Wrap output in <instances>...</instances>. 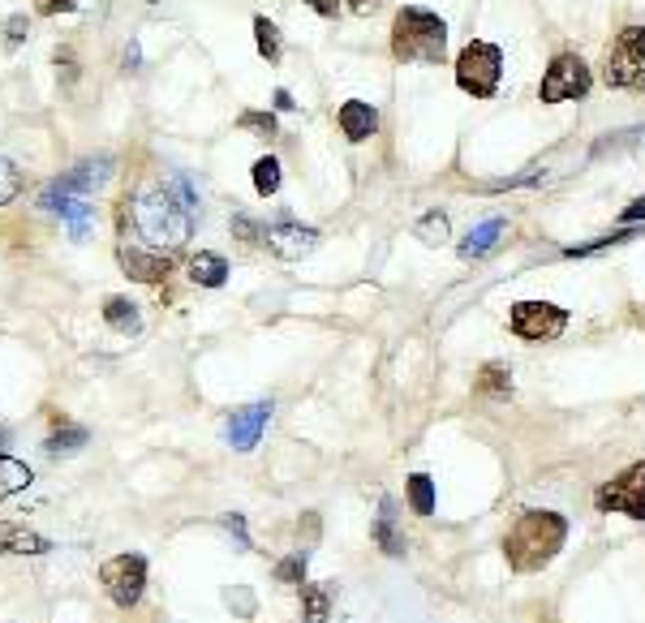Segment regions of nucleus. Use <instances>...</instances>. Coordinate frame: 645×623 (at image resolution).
<instances>
[{
    "mask_svg": "<svg viewBox=\"0 0 645 623\" xmlns=\"http://www.w3.org/2000/svg\"><path fill=\"white\" fill-rule=\"evenodd\" d=\"M125 220H129L138 245L168 254V258L181 245H190V233H194V207L177 194V186H160V181L125 198Z\"/></svg>",
    "mask_w": 645,
    "mask_h": 623,
    "instance_id": "obj_1",
    "label": "nucleus"
},
{
    "mask_svg": "<svg viewBox=\"0 0 645 623\" xmlns=\"http://www.w3.org/2000/svg\"><path fill=\"white\" fill-rule=\"evenodd\" d=\"M568 538V520L560 511H521L517 525L504 534V559L512 572H542Z\"/></svg>",
    "mask_w": 645,
    "mask_h": 623,
    "instance_id": "obj_2",
    "label": "nucleus"
},
{
    "mask_svg": "<svg viewBox=\"0 0 645 623\" xmlns=\"http://www.w3.org/2000/svg\"><path fill=\"white\" fill-rule=\"evenodd\" d=\"M392 56L440 65L447 56V22L431 9H401L392 22Z\"/></svg>",
    "mask_w": 645,
    "mask_h": 623,
    "instance_id": "obj_3",
    "label": "nucleus"
},
{
    "mask_svg": "<svg viewBox=\"0 0 645 623\" xmlns=\"http://www.w3.org/2000/svg\"><path fill=\"white\" fill-rule=\"evenodd\" d=\"M499 78H504V52L495 43L474 40L461 56H456V86L474 99H490L499 91Z\"/></svg>",
    "mask_w": 645,
    "mask_h": 623,
    "instance_id": "obj_4",
    "label": "nucleus"
},
{
    "mask_svg": "<svg viewBox=\"0 0 645 623\" xmlns=\"http://www.w3.org/2000/svg\"><path fill=\"white\" fill-rule=\"evenodd\" d=\"M603 82L620 91H645V27H628L615 35L606 47Z\"/></svg>",
    "mask_w": 645,
    "mask_h": 623,
    "instance_id": "obj_5",
    "label": "nucleus"
},
{
    "mask_svg": "<svg viewBox=\"0 0 645 623\" xmlns=\"http://www.w3.org/2000/svg\"><path fill=\"white\" fill-rule=\"evenodd\" d=\"M113 177V159L99 156V159H82L78 168H70V172H61L47 190L40 194V207L43 211H52L56 202H65V198H91L104 181Z\"/></svg>",
    "mask_w": 645,
    "mask_h": 623,
    "instance_id": "obj_6",
    "label": "nucleus"
},
{
    "mask_svg": "<svg viewBox=\"0 0 645 623\" xmlns=\"http://www.w3.org/2000/svg\"><path fill=\"white\" fill-rule=\"evenodd\" d=\"M594 507L599 511H624L628 520L645 525V461L628 465L615 482H606L594 490Z\"/></svg>",
    "mask_w": 645,
    "mask_h": 623,
    "instance_id": "obj_7",
    "label": "nucleus"
},
{
    "mask_svg": "<svg viewBox=\"0 0 645 623\" xmlns=\"http://www.w3.org/2000/svg\"><path fill=\"white\" fill-rule=\"evenodd\" d=\"M590 70H585V61L581 56H572V52H560L551 65H547V74H542V86H538V99L542 104H564V99H581L585 91H590Z\"/></svg>",
    "mask_w": 645,
    "mask_h": 623,
    "instance_id": "obj_8",
    "label": "nucleus"
},
{
    "mask_svg": "<svg viewBox=\"0 0 645 623\" xmlns=\"http://www.w3.org/2000/svg\"><path fill=\"white\" fill-rule=\"evenodd\" d=\"M99 581L117 606H134L147 589V559L142 555H113V559H104Z\"/></svg>",
    "mask_w": 645,
    "mask_h": 623,
    "instance_id": "obj_9",
    "label": "nucleus"
},
{
    "mask_svg": "<svg viewBox=\"0 0 645 623\" xmlns=\"http://www.w3.org/2000/svg\"><path fill=\"white\" fill-rule=\"evenodd\" d=\"M512 331L521 340H556L564 336L568 327V310L564 306H551V302H517L512 314H508Z\"/></svg>",
    "mask_w": 645,
    "mask_h": 623,
    "instance_id": "obj_10",
    "label": "nucleus"
},
{
    "mask_svg": "<svg viewBox=\"0 0 645 623\" xmlns=\"http://www.w3.org/2000/svg\"><path fill=\"white\" fill-rule=\"evenodd\" d=\"M263 245H267L276 258H302V254H310V250L319 245V233L284 215V220H276V224L263 229Z\"/></svg>",
    "mask_w": 645,
    "mask_h": 623,
    "instance_id": "obj_11",
    "label": "nucleus"
},
{
    "mask_svg": "<svg viewBox=\"0 0 645 623\" xmlns=\"http://www.w3.org/2000/svg\"><path fill=\"white\" fill-rule=\"evenodd\" d=\"M267 418H272V404H267V400L245 404V409H237V413L229 418L224 439H229L237 452H254V447H258V439H263V430H267Z\"/></svg>",
    "mask_w": 645,
    "mask_h": 623,
    "instance_id": "obj_12",
    "label": "nucleus"
},
{
    "mask_svg": "<svg viewBox=\"0 0 645 623\" xmlns=\"http://www.w3.org/2000/svg\"><path fill=\"white\" fill-rule=\"evenodd\" d=\"M117 258H121V267L129 279H142V284H160L163 275L172 272V258L168 254H156V250H147V245H129L125 241L121 250H117Z\"/></svg>",
    "mask_w": 645,
    "mask_h": 623,
    "instance_id": "obj_13",
    "label": "nucleus"
},
{
    "mask_svg": "<svg viewBox=\"0 0 645 623\" xmlns=\"http://www.w3.org/2000/svg\"><path fill=\"white\" fill-rule=\"evenodd\" d=\"M374 129H379V113H374V104H366V99H349V104L340 108V134H345L349 142H366Z\"/></svg>",
    "mask_w": 645,
    "mask_h": 623,
    "instance_id": "obj_14",
    "label": "nucleus"
},
{
    "mask_svg": "<svg viewBox=\"0 0 645 623\" xmlns=\"http://www.w3.org/2000/svg\"><path fill=\"white\" fill-rule=\"evenodd\" d=\"M52 542L27 525H0V555H47Z\"/></svg>",
    "mask_w": 645,
    "mask_h": 623,
    "instance_id": "obj_15",
    "label": "nucleus"
},
{
    "mask_svg": "<svg viewBox=\"0 0 645 623\" xmlns=\"http://www.w3.org/2000/svg\"><path fill=\"white\" fill-rule=\"evenodd\" d=\"M331 602H336V584L327 581L302 584V623H327Z\"/></svg>",
    "mask_w": 645,
    "mask_h": 623,
    "instance_id": "obj_16",
    "label": "nucleus"
},
{
    "mask_svg": "<svg viewBox=\"0 0 645 623\" xmlns=\"http://www.w3.org/2000/svg\"><path fill=\"white\" fill-rule=\"evenodd\" d=\"M52 215H61V220H65L70 241H86L91 224H95V211H91V202H86V198H65V202H56V207H52Z\"/></svg>",
    "mask_w": 645,
    "mask_h": 623,
    "instance_id": "obj_17",
    "label": "nucleus"
},
{
    "mask_svg": "<svg viewBox=\"0 0 645 623\" xmlns=\"http://www.w3.org/2000/svg\"><path fill=\"white\" fill-rule=\"evenodd\" d=\"M374 542L383 546V555H392V559H401V555H404V538L396 534V499H383V504H379Z\"/></svg>",
    "mask_w": 645,
    "mask_h": 623,
    "instance_id": "obj_18",
    "label": "nucleus"
},
{
    "mask_svg": "<svg viewBox=\"0 0 645 623\" xmlns=\"http://www.w3.org/2000/svg\"><path fill=\"white\" fill-rule=\"evenodd\" d=\"M104 323H108L113 331H121V336H134V331L142 327L138 306H134L129 297H108V302H104Z\"/></svg>",
    "mask_w": 645,
    "mask_h": 623,
    "instance_id": "obj_19",
    "label": "nucleus"
},
{
    "mask_svg": "<svg viewBox=\"0 0 645 623\" xmlns=\"http://www.w3.org/2000/svg\"><path fill=\"white\" fill-rule=\"evenodd\" d=\"M31 482H35V473H31L27 461L0 452V495H18V490H27Z\"/></svg>",
    "mask_w": 645,
    "mask_h": 623,
    "instance_id": "obj_20",
    "label": "nucleus"
},
{
    "mask_svg": "<svg viewBox=\"0 0 645 623\" xmlns=\"http://www.w3.org/2000/svg\"><path fill=\"white\" fill-rule=\"evenodd\" d=\"M190 275H194V284H202V288H220L224 279H229V263L220 258V254H194V263H190Z\"/></svg>",
    "mask_w": 645,
    "mask_h": 623,
    "instance_id": "obj_21",
    "label": "nucleus"
},
{
    "mask_svg": "<svg viewBox=\"0 0 645 623\" xmlns=\"http://www.w3.org/2000/svg\"><path fill=\"white\" fill-rule=\"evenodd\" d=\"M86 443H91V430L86 426H61L47 443H43V452H47V456H70V452H78Z\"/></svg>",
    "mask_w": 645,
    "mask_h": 623,
    "instance_id": "obj_22",
    "label": "nucleus"
},
{
    "mask_svg": "<svg viewBox=\"0 0 645 623\" xmlns=\"http://www.w3.org/2000/svg\"><path fill=\"white\" fill-rule=\"evenodd\" d=\"M499 233H504V220H486L483 229H474V233L465 236L461 254H465V258H483V254H490V245L499 241Z\"/></svg>",
    "mask_w": 645,
    "mask_h": 623,
    "instance_id": "obj_23",
    "label": "nucleus"
},
{
    "mask_svg": "<svg viewBox=\"0 0 645 623\" xmlns=\"http://www.w3.org/2000/svg\"><path fill=\"white\" fill-rule=\"evenodd\" d=\"M254 40H258V56L263 61H281V27L272 18H254Z\"/></svg>",
    "mask_w": 645,
    "mask_h": 623,
    "instance_id": "obj_24",
    "label": "nucleus"
},
{
    "mask_svg": "<svg viewBox=\"0 0 645 623\" xmlns=\"http://www.w3.org/2000/svg\"><path fill=\"white\" fill-rule=\"evenodd\" d=\"M409 507H413L417 516H431V511H435V482H431L426 473H413V477H409Z\"/></svg>",
    "mask_w": 645,
    "mask_h": 623,
    "instance_id": "obj_25",
    "label": "nucleus"
},
{
    "mask_svg": "<svg viewBox=\"0 0 645 623\" xmlns=\"http://www.w3.org/2000/svg\"><path fill=\"white\" fill-rule=\"evenodd\" d=\"M254 190L263 198H272L276 190H281V159L276 156H263L258 163H254Z\"/></svg>",
    "mask_w": 645,
    "mask_h": 623,
    "instance_id": "obj_26",
    "label": "nucleus"
},
{
    "mask_svg": "<svg viewBox=\"0 0 645 623\" xmlns=\"http://www.w3.org/2000/svg\"><path fill=\"white\" fill-rule=\"evenodd\" d=\"M478 388H483L486 395H512V374H508V366H499V361L483 366V374H478Z\"/></svg>",
    "mask_w": 645,
    "mask_h": 623,
    "instance_id": "obj_27",
    "label": "nucleus"
},
{
    "mask_svg": "<svg viewBox=\"0 0 645 623\" xmlns=\"http://www.w3.org/2000/svg\"><path fill=\"white\" fill-rule=\"evenodd\" d=\"M413 236H422L426 245H444L447 241V215L444 211H426V215L413 224Z\"/></svg>",
    "mask_w": 645,
    "mask_h": 623,
    "instance_id": "obj_28",
    "label": "nucleus"
},
{
    "mask_svg": "<svg viewBox=\"0 0 645 623\" xmlns=\"http://www.w3.org/2000/svg\"><path fill=\"white\" fill-rule=\"evenodd\" d=\"M22 194V168L13 159H0V207Z\"/></svg>",
    "mask_w": 645,
    "mask_h": 623,
    "instance_id": "obj_29",
    "label": "nucleus"
},
{
    "mask_svg": "<svg viewBox=\"0 0 645 623\" xmlns=\"http://www.w3.org/2000/svg\"><path fill=\"white\" fill-rule=\"evenodd\" d=\"M276 581H281V584H297V589L306 584V555H302V550L276 563Z\"/></svg>",
    "mask_w": 645,
    "mask_h": 623,
    "instance_id": "obj_30",
    "label": "nucleus"
},
{
    "mask_svg": "<svg viewBox=\"0 0 645 623\" xmlns=\"http://www.w3.org/2000/svg\"><path fill=\"white\" fill-rule=\"evenodd\" d=\"M237 125H242V129H254V134H263V138L276 134V117H272V113H242Z\"/></svg>",
    "mask_w": 645,
    "mask_h": 623,
    "instance_id": "obj_31",
    "label": "nucleus"
},
{
    "mask_svg": "<svg viewBox=\"0 0 645 623\" xmlns=\"http://www.w3.org/2000/svg\"><path fill=\"white\" fill-rule=\"evenodd\" d=\"M233 236H237V241H245V245H254V241H263V229L237 215V220H233Z\"/></svg>",
    "mask_w": 645,
    "mask_h": 623,
    "instance_id": "obj_32",
    "label": "nucleus"
},
{
    "mask_svg": "<svg viewBox=\"0 0 645 623\" xmlns=\"http://www.w3.org/2000/svg\"><path fill=\"white\" fill-rule=\"evenodd\" d=\"M4 35H9V47H18L22 35H27V18H22V13H18V18H9V22H4Z\"/></svg>",
    "mask_w": 645,
    "mask_h": 623,
    "instance_id": "obj_33",
    "label": "nucleus"
},
{
    "mask_svg": "<svg viewBox=\"0 0 645 623\" xmlns=\"http://www.w3.org/2000/svg\"><path fill=\"white\" fill-rule=\"evenodd\" d=\"M220 525H224V529H229V534H233V538H237L242 546H250V538H245V520H242V516H233V511H229V516H220Z\"/></svg>",
    "mask_w": 645,
    "mask_h": 623,
    "instance_id": "obj_34",
    "label": "nucleus"
},
{
    "mask_svg": "<svg viewBox=\"0 0 645 623\" xmlns=\"http://www.w3.org/2000/svg\"><path fill=\"white\" fill-rule=\"evenodd\" d=\"M620 220H624V224H637V220H645V198H637V202H628V207L620 211Z\"/></svg>",
    "mask_w": 645,
    "mask_h": 623,
    "instance_id": "obj_35",
    "label": "nucleus"
},
{
    "mask_svg": "<svg viewBox=\"0 0 645 623\" xmlns=\"http://www.w3.org/2000/svg\"><path fill=\"white\" fill-rule=\"evenodd\" d=\"M40 4V13H70L74 9V0H35Z\"/></svg>",
    "mask_w": 645,
    "mask_h": 623,
    "instance_id": "obj_36",
    "label": "nucleus"
},
{
    "mask_svg": "<svg viewBox=\"0 0 645 623\" xmlns=\"http://www.w3.org/2000/svg\"><path fill=\"white\" fill-rule=\"evenodd\" d=\"M315 13H322V18H336V9H340V0H306Z\"/></svg>",
    "mask_w": 645,
    "mask_h": 623,
    "instance_id": "obj_37",
    "label": "nucleus"
},
{
    "mask_svg": "<svg viewBox=\"0 0 645 623\" xmlns=\"http://www.w3.org/2000/svg\"><path fill=\"white\" fill-rule=\"evenodd\" d=\"M345 4H349L353 13H374V9L383 4V0H345Z\"/></svg>",
    "mask_w": 645,
    "mask_h": 623,
    "instance_id": "obj_38",
    "label": "nucleus"
},
{
    "mask_svg": "<svg viewBox=\"0 0 645 623\" xmlns=\"http://www.w3.org/2000/svg\"><path fill=\"white\" fill-rule=\"evenodd\" d=\"M276 108H281V113L293 108V95H288V91H276Z\"/></svg>",
    "mask_w": 645,
    "mask_h": 623,
    "instance_id": "obj_39",
    "label": "nucleus"
},
{
    "mask_svg": "<svg viewBox=\"0 0 645 623\" xmlns=\"http://www.w3.org/2000/svg\"><path fill=\"white\" fill-rule=\"evenodd\" d=\"M138 61H142L138 47H129V52H125V70H138Z\"/></svg>",
    "mask_w": 645,
    "mask_h": 623,
    "instance_id": "obj_40",
    "label": "nucleus"
}]
</instances>
